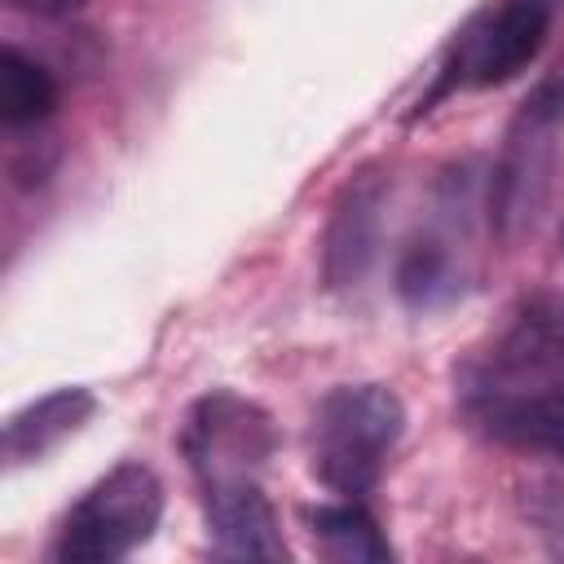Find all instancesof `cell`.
Instances as JSON below:
<instances>
[{
  "mask_svg": "<svg viewBox=\"0 0 564 564\" xmlns=\"http://www.w3.org/2000/svg\"><path fill=\"white\" fill-rule=\"evenodd\" d=\"M57 106V79L44 62L22 53L18 44H4L0 53V119L9 132L35 128Z\"/></svg>",
  "mask_w": 564,
  "mask_h": 564,
  "instance_id": "cell-11",
  "label": "cell"
},
{
  "mask_svg": "<svg viewBox=\"0 0 564 564\" xmlns=\"http://www.w3.org/2000/svg\"><path fill=\"white\" fill-rule=\"evenodd\" d=\"M383 207H388V176L383 167H361L348 176L330 203L326 229H322V282L326 291H352L366 282L379 234H383Z\"/></svg>",
  "mask_w": 564,
  "mask_h": 564,
  "instance_id": "cell-7",
  "label": "cell"
},
{
  "mask_svg": "<svg viewBox=\"0 0 564 564\" xmlns=\"http://www.w3.org/2000/svg\"><path fill=\"white\" fill-rule=\"evenodd\" d=\"M9 4L22 13H35V18H66V13L84 9L88 0H9Z\"/></svg>",
  "mask_w": 564,
  "mask_h": 564,
  "instance_id": "cell-13",
  "label": "cell"
},
{
  "mask_svg": "<svg viewBox=\"0 0 564 564\" xmlns=\"http://www.w3.org/2000/svg\"><path fill=\"white\" fill-rule=\"evenodd\" d=\"M405 432V405L388 383L330 388L308 423V467L339 498H366L397 441Z\"/></svg>",
  "mask_w": 564,
  "mask_h": 564,
  "instance_id": "cell-2",
  "label": "cell"
},
{
  "mask_svg": "<svg viewBox=\"0 0 564 564\" xmlns=\"http://www.w3.org/2000/svg\"><path fill=\"white\" fill-rule=\"evenodd\" d=\"M97 410V397L88 388H53L40 401L22 405L18 414H9L4 423V458L18 463H35L44 458L53 445H62L66 436H75Z\"/></svg>",
  "mask_w": 564,
  "mask_h": 564,
  "instance_id": "cell-9",
  "label": "cell"
},
{
  "mask_svg": "<svg viewBox=\"0 0 564 564\" xmlns=\"http://www.w3.org/2000/svg\"><path fill=\"white\" fill-rule=\"evenodd\" d=\"M463 419L524 454L564 463V304L524 300L458 379Z\"/></svg>",
  "mask_w": 564,
  "mask_h": 564,
  "instance_id": "cell-1",
  "label": "cell"
},
{
  "mask_svg": "<svg viewBox=\"0 0 564 564\" xmlns=\"http://www.w3.org/2000/svg\"><path fill=\"white\" fill-rule=\"evenodd\" d=\"M278 432L264 405L238 392H207L189 405L181 427V449L198 476V489L225 480H260L264 463L273 458Z\"/></svg>",
  "mask_w": 564,
  "mask_h": 564,
  "instance_id": "cell-6",
  "label": "cell"
},
{
  "mask_svg": "<svg viewBox=\"0 0 564 564\" xmlns=\"http://www.w3.org/2000/svg\"><path fill=\"white\" fill-rule=\"evenodd\" d=\"M564 128V66L551 70L516 110L502 154L489 172V225L502 242L524 234L551 189V167H555V137Z\"/></svg>",
  "mask_w": 564,
  "mask_h": 564,
  "instance_id": "cell-5",
  "label": "cell"
},
{
  "mask_svg": "<svg viewBox=\"0 0 564 564\" xmlns=\"http://www.w3.org/2000/svg\"><path fill=\"white\" fill-rule=\"evenodd\" d=\"M203 511H207V533L216 542V555H229V560H282L286 555L278 511L264 498L260 480L207 485Z\"/></svg>",
  "mask_w": 564,
  "mask_h": 564,
  "instance_id": "cell-8",
  "label": "cell"
},
{
  "mask_svg": "<svg viewBox=\"0 0 564 564\" xmlns=\"http://www.w3.org/2000/svg\"><path fill=\"white\" fill-rule=\"evenodd\" d=\"M463 273L441 238H414L397 260V291L410 308H441L458 295Z\"/></svg>",
  "mask_w": 564,
  "mask_h": 564,
  "instance_id": "cell-12",
  "label": "cell"
},
{
  "mask_svg": "<svg viewBox=\"0 0 564 564\" xmlns=\"http://www.w3.org/2000/svg\"><path fill=\"white\" fill-rule=\"evenodd\" d=\"M555 18H560V0H489L454 35L441 75L414 115H427L449 93L498 88V84L516 79L520 70H529L546 44Z\"/></svg>",
  "mask_w": 564,
  "mask_h": 564,
  "instance_id": "cell-3",
  "label": "cell"
},
{
  "mask_svg": "<svg viewBox=\"0 0 564 564\" xmlns=\"http://www.w3.org/2000/svg\"><path fill=\"white\" fill-rule=\"evenodd\" d=\"M163 520V480L145 463H119L93 480L66 511L53 560L62 564H115L145 546Z\"/></svg>",
  "mask_w": 564,
  "mask_h": 564,
  "instance_id": "cell-4",
  "label": "cell"
},
{
  "mask_svg": "<svg viewBox=\"0 0 564 564\" xmlns=\"http://www.w3.org/2000/svg\"><path fill=\"white\" fill-rule=\"evenodd\" d=\"M308 529H313V542L322 546V555H330V560H344V564L392 560V546L379 533V520L361 507V498H344V502H326V507L308 511Z\"/></svg>",
  "mask_w": 564,
  "mask_h": 564,
  "instance_id": "cell-10",
  "label": "cell"
}]
</instances>
